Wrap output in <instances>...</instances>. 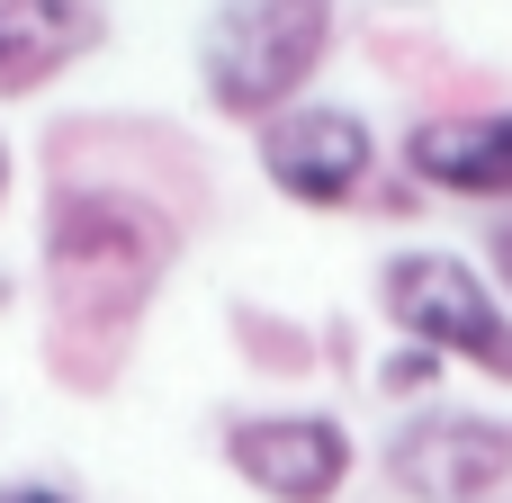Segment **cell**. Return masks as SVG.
<instances>
[{
	"mask_svg": "<svg viewBox=\"0 0 512 503\" xmlns=\"http://www.w3.org/2000/svg\"><path fill=\"white\" fill-rule=\"evenodd\" d=\"M432 378H441V351H423V342L387 360V387H396V396H414V387H432Z\"/></svg>",
	"mask_w": 512,
	"mask_h": 503,
	"instance_id": "9",
	"label": "cell"
},
{
	"mask_svg": "<svg viewBox=\"0 0 512 503\" xmlns=\"http://www.w3.org/2000/svg\"><path fill=\"white\" fill-rule=\"evenodd\" d=\"M180 234L153 198L135 189H54L45 216V279H54V315L63 324H108L126 333L153 297V279L171 270Z\"/></svg>",
	"mask_w": 512,
	"mask_h": 503,
	"instance_id": "1",
	"label": "cell"
},
{
	"mask_svg": "<svg viewBox=\"0 0 512 503\" xmlns=\"http://www.w3.org/2000/svg\"><path fill=\"white\" fill-rule=\"evenodd\" d=\"M0 503H72L63 486H0Z\"/></svg>",
	"mask_w": 512,
	"mask_h": 503,
	"instance_id": "10",
	"label": "cell"
},
{
	"mask_svg": "<svg viewBox=\"0 0 512 503\" xmlns=\"http://www.w3.org/2000/svg\"><path fill=\"white\" fill-rule=\"evenodd\" d=\"M261 171L279 198L297 207H351L378 171V135L351 117V108H324V99H297L261 126Z\"/></svg>",
	"mask_w": 512,
	"mask_h": 503,
	"instance_id": "4",
	"label": "cell"
},
{
	"mask_svg": "<svg viewBox=\"0 0 512 503\" xmlns=\"http://www.w3.org/2000/svg\"><path fill=\"white\" fill-rule=\"evenodd\" d=\"M225 459L270 503H333L351 477V432L333 414H243L225 432Z\"/></svg>",
	"mask_w": 512,
	"mask_h": 503,
	"instance_id": "5",
	"label": "cell"
},
{
	"mask_svg": "<svg viewBox=\"0 0 512 503\" xmlns=\"http://www.w3.org/2000/svg\"><path fill=\"white\" fill-rule=\"evenodd\" d=\"M0 189H9V144H0Z\"/></svg>",
	"mask_w": 512,
	"mask_h": 503,
	"instance_id": "12",
	"label": "cell"
},
{
	"mask_svg": "<svg viewBox=\"0 0 512 503\" xmlns=\"http://www.w3.org/2000/svg\"><path fill=\"white\" fill-rule=\"evenodd\" d=\"M387 477L423 503H486L512 477V423L495 414H423L387 441Z\"/></svg>",
	"mask_w": 512,
	"mask_h": 503,
	"instance_id": "6",
	"label": "cell"
},
{
	"mask_svg": "<svg viewBox=\"0 0 512 503\" xmlns=\"http://www.w3.org/2000/svg\"><path fill=\"white\" fill-rule=\"evenodd\" d=\"M324 45H333V0H216L198 72H207V99L225 117H261L270 126L315 81Z\"/></svg>",
	"mask_w": 512,
	"mask_h": 503,
	"instance_id": "2",
	"label": "cell"
},
{
	"mask_svg": "<svg viewBox=\"0 0 512 503\" xmlns=\"http://www.w3.org/2000/svg\"><path fill=\"white\" fill-rule=\"evenodd\" d=\"M99 36L90 0H0V99L45 90L63 63H81Z\"/></svg>",
	"mask_w": 512,
	"mask_h": 503,
	"instance_id": "8",
	"label": "cell"
},
{
	"mask_svg": "<svg viewBox=\"0 0 512 503\" xmlns=\"http://www.w3.org/2000/svg\"><path fill=\"white\" fill-rule=\"evenodd\" d=\"M378 297H387V324L423 351H459L477 360L486 378H512V315L495 306V288L450 261V252H396L378 270Z\"/></svg>",
	"mask_w": 512,
	"mask_h": 503,
	"instance_id": "3",
	"label": "cell"
},
{
	"mask_svg": "<svg viewBox=\"0 0 512 503\" xmlns=\"http://www.w3.org/2000/svg\"><path fill=\"white\" fill-rule=\"evenodd\" d=\"M405 171L450 189V198H512V108L423 117L405 135Z\"/></svg>",
	"mask_w": 512,
	"mask_h": 503,
	"instance_id": "7",
	"label": "cell"
},
{
	"mask_svg": "<svg viewBox=\"0 0 512 503\" xmlns=\"http://www.w3.org/2000/svg\"><path fill=\"white\" fill-rule=\"evenodd\" d=\"M495 270H504V288H512V225H495Z\"/></svg>",
	"mask_w": 512,
	"mask_h": 503,
	"instance_id": "11",
	"label": "cell"
}]
</instances>
